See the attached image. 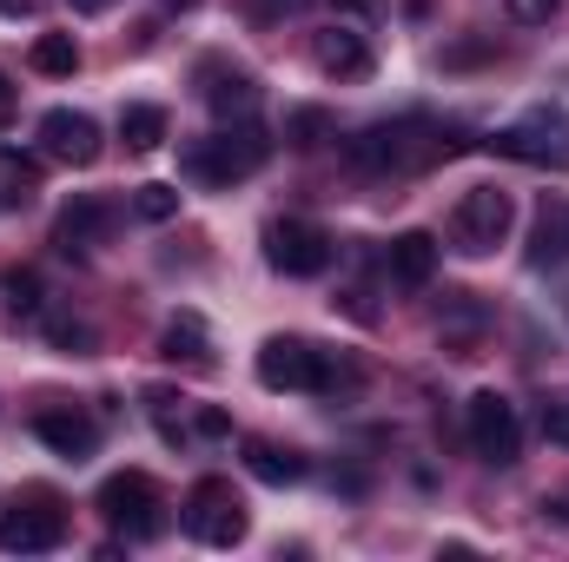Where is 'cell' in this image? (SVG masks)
<instances>
[{
    "instance_id": "d6986e66",
    "label": "cell",
    "mask_w": 569,
    "mask_h": 562,
    "mask_svg": "<svg viewBox=\"0 0 569 562\" xmlns=\"http://www.w3.org/2000/svg\"><path fill=\"white\" fill-rule=\"evenodd\" d=\"M159 351H166L172 364H199V371L212 364V344H206V324H199L192 311H179V318L166 324V338H159Z\"/></svg>"
},
{
    "instance_id": "1f68e13d",
    "label": "cell",
    "mask_w": 569,
    "mask_h": 562,
    "mask_svg": "<svg viewBox=\"0 0 569 562\" xmlns=\"http://www.w3.org/2000/svg\"><path fill=\"white\" fill-rule=\"evenodd\" d=\"M7 107H13V80L0 73V113H7Z\"/></svg>"
},
{
    "instance_id": "e575fe53",
    "label": "cell",
    "mask_w": 569,
    "mask_h": 562,
    "mask_svg": "<svg viewBox=\"0 0 569 562\" xmlns=\"http://www.w3.org/2000/svg\"><path fill=\"white\" fill-rule=\"evenodd\" d=\"M166 7H199V0H166Z\"/></svg>"
},
{
    "instance_id": "e0dca14e",
    "label": "cell",
    "mask_w": 569,
    "mask_h": 562,
    "mask_svg": "<svg viewBox=\"0 0 569 562\" xmlns=\"http://www.w3.org/2000/svg\"><path fill=\"white\" fill-rule=\"evenodd\" d=\"M246 470H252L259 483H298V476H305V456L284 450V443H272V436H246Z\"/></svg>"
},
{
    "instance_id": "cb8c5ba5",
    "label": "cell",
    "mask_w": 569,
    "mask_h": 562,
    "mask_svg": "<svg viewBox=\"0 0 569 562\" xmlns=\"http://www.w3.org/2000/svg\"><path fill=\"white\" fill-rule=\"evenodd\" d=\"M284 133H291V145H318V140H325V133H331V120H325L318 107H298Z\"/></svg>"
},
{
    "instance_id": "7a4b0ae2",
    "label": "cell",
    "mask_w": 569,
    "mask_h": 562,
    "mask_svg": "<svg viewBox=\"0 0 569 562\" xmlns=\"http://www.w3.org/2000/svg\"><path fill=\"white\" fill-rule=\"evenodd\" d=\"M450 152H457V140H443L425 120H385V127H365L358 140H345V159L358 172H418V165H437Z\"/></svg>"
},
{
    "instance_id": "f546056e",
    "label": "cell",
    "mask_w": 569,
    "mask_h": 562,
    "mask_svg": "<svg viewBox=\"0 0 569 562\" xmlns=\"http://www.w3.org/2000/svg\"><path fill=\"white\" fill-rule=\"evenodd\" d=\"M67 7H73V13H107L113 0H67Z\"/></svg>"
},
{
    "instance_id": "2e32d148",
    "label": "cell",
    "mask_w": 569,
    "mask_h": 562,
    "mask_svg": "<svg viewBox=\"0 0 569 562\" xmlns=\"http://www.w3.org/2000/svg\"><path fill=\"white\" fill-rule=\"evenodd\" d=\"M33 436H40L53 456L87 463V456H93V443H100V423L80 418V411H40V418H33Z\"/></svg>"
},
{
    "instance_id": "ffe728a7",
    "label": "cell",
    "mask_w": 569,
    "mask_h": 562,
    "mask_svg": "<svg viewBox=\"0 0 569 562\" xmlns=\"http://www.w3.org/2000/svg\"><path fill=\"white\" fill-rule=\"evenodd\" d=\"M27 60H33V73H47V80H67V73L80 67V40H73V33H40Z\"/></svg>"
},
{
    "instance_id": "5b68a950",
    "label": "cell",
    "mask_w": 569,
    "mask_h": 562,
    "mask_svg": "<svg viewBox=\"0 0 569 562\" xmlns=\"http://www.w3.org/2000/svg\"><path fill=\"white\" fill-rule=\"evenodd\" d=\"M100 516H107L127 543H146V536L166 530V496H159V483H152L146 470H120V476L100 483Z\"/></svg>"
},
{
    "instance_id": "ac0fdd59",
    "label": "cell",
    "mask_w": 569,
    "mask_h": 562,
    "mask_svg": "<svg viewBox=\"0 0 569 562\" xmlns=\"http://www.w3.org/2000/svg\"><path fill=\"white\" fill-rule=\"evenodd\" d=\"M40 199V159L33 152H0V212H20Z\"/></svg>"
},
{
    "instance_id": "52a82bcc",
    "label": "cell",
    "mask_w": 569,
    "mask_h": 562,
    "mask_svg": "<svg viewBox=\"0 0 569 562\" xmlns=\"http://www.w3.org/2000/svg\"><path fill=\"white\" fill-rule=\"evenodd\" d=\"M463 436H470V450H477V463H517L523 456V423H517V404L503 398V391H477L470 404H463Z\"/></svg>"
},
{
    "instance_id": "7c38bea8",
    "label": "cell",
    "mask_w": 569,
    "mask_h": 562,
    "mask_svg": "<svg viewBox=\"0 0 569 562\" xmlns=\"http://www.w3.org/2000/svg\"><path fill=\"white\" fill-rule=\"evenodd\" d=\"M199 93H206V107L219 113V120H252L259 113V80L246 73V67H226V60H206L199 67Z\"/></svg>"
},
{
    "instance_id": "4316f807",
    "label": "cell",
    "mask_w": 569,
    "mask_h": 562,
    "mask_svg": "<svg viewBox=\"0 0 569 562\" xmlns=\"http://www.w3.org/2000/svg\"><path fill=\"white\" fill-rule=\"evenodd\" d=\"M563 245H569V225H563V219H550V212H543V225H537V265H543V259H557Z\"/></svg>"
},
{
    "instance_id": "603a6c76",
    "label": "cell",
    "mask_w": 569,
    "mask_h": 562,
    "mask_svg": "<svg viewBox=\"0 0 569 562\" xmlns=\"http://www.w3.org/2000/svg\"><path fill=\"white\" fill-rule=\"evenodd\" d=\"M133 212H140L146 225L179 219V185H140V192H133Z\"/></svg>"
},
{
    "instance_id": "7402d4cb",
    "label": "cell",
    "mask_w": 569,
    "mask_h": 562,
    "mask_svg": "<svg viewBox=\"0 0 569 562\" xmlns=\"http://www.w3.org/2000/svg\"><path fill=\"white\" fill-rule=\"evenodd\" d=\"M0 291H7V311H13V318H40V272L13 265V272L0 279Z\"/></svg>"
},
{
    "instance_id": "277c9868",
    "label": "cell",
    "mask_w": 569,
    "mask_h": 562,
    "mask_svg": "<svg viewBox=\"0 0 569 562\" xmlns=\"http://www.w3.org/2000/svg\"><path fill=\"white\" fill-rule=\"evenodd\" d=\"M186 530H192L206 550H232V543H246V530H252L246 496H239L226 476H199V483L186 490Z\"/></svg>"
},
{
    "instance_id": "9a60e30c",
    "label": "cell",
    "mask_w": 569,
    "mask_h": 562,
    "mask_svg": "<svg viewBox=\"0 0 569 562\" xmlns=\"http://www.w3.org/2000/svg\"><path fill=\"white\" fill-rule=\"evenodd\" d=\"M385 272H391L398 291H425L437 279V239L430 232H398L391 252H385Z\"/></svg>"
},
{
    "instance_id": "d4e9b609",
    "label": "cell",
    "mask_w": 569,
    "mask_h": 562,
    "mask_svg": "<svg viewBox=\"0 0 569 562\" xmlns=\"http://www.w3.org/2000/svg\"><path fill=\"white\" fill-rule=\"evenodd\" d=\"M47 338H53L60 351H73V358H80V351H93V331H87V324H73V318H53V324H47Z\"/></svg>"
},
{
    "instance_id": "30bf717a",
    "label": "cell",
    "mask_w": 569,
    "mask_h": 562,
    "mask_svg": "<svg viewBox=\"0 0 569 562\" xmlns=\"http://www.w3.org/2000/svg\"><path fill=\"white\" fill-rule=\"evenodd\" d=\"M107 232H113V205H107V199H73V205L53 219V245H60L67 259H93V252L107 245Z\"/></svg>"
},
{
    "instance_id": "4fadbf2b",
    "label": "cell",
    "mask_w": 569,
    "mask_h": 562,
    "mask_svg": "<svg viewBox=\"0 0 569 562\" xmlns=\"http://www.w3.org/2000/svg\"><path fill=\"white\" fill-rule=\"evenodd\" d=\"M311 60H318L325 80H371V47H365V33H351V27L311 33Z\"/></svg>"
},
{
    "instance_id": "44dd1931",
    "label": "cell",
    "mask_w": 569,
    "mask_h": 562,
    "mask_svg": "<svg viewBox=\"0 0 569 562\" xmlns=\"http://www.w3.org/2000/svg\"><path fill=\"white\" fill-rule=\"evenodd\" d=\"M120 140H127V152H159V145H166V113H159V107H127V113H120Z\"/></svg>"
},
{
    "instance_id": "d6a6232c",
    "label": "cell",
    "mask_w": 569,
    "mask_h": 562,
    "mask_svg": "<svg viewBox=\"0 0 569 562\" xmlns=\"http://www.w3.org/2000/svg\"><path fill=\"white\" fill-rule=\"evenodd\" d=\"M284 7H298V0H259V13H284Z\"/></svg>"
},
{
    "instance_id": "3957f363",
    "label": "cell",
    "mask_w": 569,
    "mask_h": 562,
    "mask_svg": "<svg viewBox=\"0 0 569 562\" xmlns=\"http://www.w3.org/2000/svg\"><path fill=\"white\" fill-rule=\"evenodd\" d=\"M510 225H517V199L503 185H470L457 199V212H450V245L463 259H490L510 239Z\"/></svg>"
},
{
    "instance_id": "9c48e42d",
    "label": "cell",
    "mask_w": 569,
    "mask_h": 562,
    "mask_svg": "<svg viewBox=\"0 0 569 562\" xmlns=\"http://www.w3.org/2000/svg\"><path fill=\"white\" fill-rule=\"evenodd\" d=\"M60 543H67V516H60L47 496L13 503V510L0 516V550H7V556H47V550H60Z\"/></svg>"
},
{
    "instance_id": "83f0119b",
    "label": "cell",
    "mask_w": 569,
    "mask_h": 562,
    "mask_svg": "<svg viewBox=\"0 0 569 562\" xmlns=\"http://www.w3.org/2000/svg\"><path fill=\"white\" fill-rule=\"evenodd\" d=\"M543 430H550V443H563V450H569V391L543 404Z\"/></svg>"
},
{
    "instance_id": "484cf974",
    "label": "cell",
    "mask_w": 569,
    "mask_h": 562,
    "mask_svg": "<svg viewBox=\"0 0 569 562\" xmlns=\"http://www.w3.org/2000/svg\"><path fill=\"white\" fill-rule=\"evenodd\" d=\"M557 7H563V0H503V20H517V27H543Z\"/></svg>"
},
{
    "instance_id": "8992f818",
    "label": "cell",
    "mask_w": 569,
    "mask_h": 562,
    "mask_svg": "<svg viewBox=\"0 0 569 562\" xmlns=\"http://www.w3.org/2000/svg\"><path fill=\"white\" fill-rule=\"evenodd\" d=\"M252 371L266 391H338V371L311 338H266Z\"/></svg>"
},
{
    "instance_id": "6da1fadb",
    "label": "cell",
    "mask_w": 569,
    "mask_h": 562,
    "mask_svg": "<svg viewBox=\"0 0 569 562\" xmlns=\"http://www.w3.org/2000/svg\"><path fill=\"white\" fill-rule=\"evenodd\" d=\"M266 159H272V140H266L259 120H226L219 133H206V140H192L179 152V172H186L192 185H239V179H252Z\"/></svg>"
},
{
    "instance_id": "4dcf8cb0",
    "label": "cell",
    "mask_w": 569,
    "mask_h": 562,
    "mask_svg": "<svg viewBox=\"0 0 569 562\" xmlns=\"http://www.w3.org/2000/svg\"><path fill=\"white\" fill-rule=\"evenodd\" d=\"M543 510H550V516H557V523H569V496H550V503H543Z\"/></svg>"
},
{
    "instance_id": "ba28073f",
    "label": "cell",
    "mask_w": 569,
    "mask_h": 562,
    "mask_svg": "<svg viewBox=\"0 0 569 562\" xmlns=\"http://www.w3.org/2000/svg\"><path fill=\"white\" fill-rule=\"evenodd\" d=\"M331 252H338V239L325 225H311V219H272L266 225V259L284 279H318L331 265Z\"/></svg>"
},
{
    "instance_id": "8fae6325",
    "label": "cell",
    "mask_w": 569,
    "mask_h": 562,
    "mask_svg": "<svg viewBox=\"0 0 569 562\" xmlns=\"http://www.w3.org/2000/svg\"><path fill=\"white\" fill-rule=\"evenodd\" d=\"M40 145H47L60 165H93V159H100V127H93V113L53 107V113L40 120Z\"/></svg>"
},
{
    "instance_id": "836d02e7",
    "label": "cell",
    "mask_w": 569,
    "mask_h": 562,
    "mask_svg": "<svg viewBox=\"0 0 569 562\" xmlns=\"http://www.w3.org/2000/svg\"><path fill=\"white\" fill-rule=\"evenodd\" d=\"M27 7H33V0H0V13H27Z\"/></svg>"
},
{
    "instance_id": "5bb4252c",
    "label": "cell",
    "mask_w": 569,
    "mask_h": 562,
    "mask_svg": "<svg viewBox=\"0 0 569 562\" xmlns=\"http://www.w3.org/2000/svg\"><path fill=\"white\" fill-rule=\"evenodd\" d=\"M490 152H503V159H523V165H557V172L569 165V145H563V133H557L550 120H530V127H503V133L490 140Z\"/></svg>"
},
{
    "instance_id": "f1b7e54d",
    "label": "cell",
    "mask_w": 569,
    "mask_h": 562,
    "mask_svg": "<svg viewBox=\"0 0 569 562\" xmlns=\"http://www.w3.org/2000/svg\"><path fill=\"white\" fill-rule=\"evenodd\" d=\"M331 7H338V13H358V20H371V13H378V0H331Z\"/></svg>"
}]
</instances>
